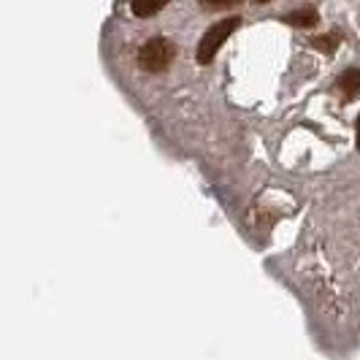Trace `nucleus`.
<instances>
[{"mask_svg":"<svg viewBox=\"0 0 360 360\" xmlns=\"http://www.w3.org/2000/svg\"><path fill=\"white\" fill-rule=\"evenodd\" d=\"M238 27H241V19L238 17L219 19L217 25H212V27L203 33V38H200V44H198V54H195V57H198L200 65H209L217 57V52L222 49V44L233 36Z\"/></svg>","mask_w":360,"mask_h":360,"instance_id":"obj_1","label":"nucleus"},{"mask_svg":"<svg viewBox=\"0 0 360 360\" xmlns=\"http://www.w3.org/2000/svg\"><path fill=\"white\" fill-rule=\"evenodd\" d=\"M176 57V44L168 38H149L139 49V65L146 73H162Z\"/></svg>","mask_w":360,"mask_h":360,"instance_id":"obj_2","label":"nucleus"},{"mask_svg":"<svg viewBox=\"0 0 360 360\" xmlns=\"http://www.w3.org/2000/svg\"><path fill=\"white\" fill-rule=\"evenodd\" d=\"M336 87H339L344 101H358L360 98V68H347V71L339 76Z\"/></svg>","mask_w":360,"mask_h":360,"instance_id":"obj_3","label":"nucleus"},{"mask_svg":"<svg viewBox=\"0 0 360 360\" xmlns=\"http://www.w3.org/2000/svg\"><path fill=\"white\" fill-rule=\"evenodd\" d=\"M288 25L292 27H317V22H320V14H317V8H311V6H304V8H295V11H290L288 17H285Z\"/></svg>","mask_w":360,"mask_h":360,"instance_id":"obj_4","label":"nucleus"},{"mask_svg":"<svg viewBox=\"0 0 360 360\" xmlns=\"http://www.w3.org/2000/svg\"><path fill=\"white\" fill-rule=\"evenodd\" d=\"M171 0H130V8H133V14L136 17H155L158 11H162L165 6H168Z\"/></svg>","mask_w":360,"mask_h":360,"instance_id":"obj_5","label":"nucleus"},{"mask_svg":"<svg viewBox=\"0 0 360 360\" xmlns=\"http://www.w3.org/2000/svg\"><path fill=\"white\" fill-rule=\"evenodd\" d=\"M311 46L314 49H320L325 54H333L336 52V46H339V36L336 33H330V36H320V38H311Z\"/></svg>","mask_w":360,"mask_h":360,"instance_id":"obj_6","label":"nucleus"},{"mask_svg":"<svg viewBox=\"0 0 360 360\" xmlns=\"http://www.w3.org/2000/svg\"><path fill=\"white\" fill-rule=\"evenodd\" d=\"M203 8H233L241 0H198Z\"/></svg>","mask_w":360,"mask_h":360,"instance_id":"obj_7","label":"nucleus"},{"mask_svg":"<svg viewBox=\"0 0 360 360\" xmlns=\"http://www.w3.org/2000/svg\"><path fill=\"white\" fill-rule=\"evenodd\" d=\"M355 130H358V146H360V117H358V122H355Z\"/></svg>","mask_w":360,"mask_h":360,"instance_id":"obj_8","label":"nucleus"},{"mask_svg":"<svg viewBox=\"0 0 360 360\" xmlns=\"http://www.w3.org/2000/svg\"><path fill=\"white\" fill-rule=\"evenodd\" d=\"M255 3H271V0H255Z\"/></svg>","mask_w":360,"mask_h":360,"instance_id":"obj_9","label":"nucleus"}]
</instances>
